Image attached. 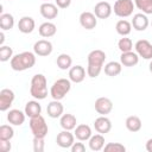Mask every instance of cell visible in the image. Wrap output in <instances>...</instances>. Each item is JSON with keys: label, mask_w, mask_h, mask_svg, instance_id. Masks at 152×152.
Returning a JSON list of instances; mask_svg holds the SVG:
<instances>
[{"label": "cell", "mask_w": 152, "mask_h": 152, "mask_svg": "<svg viewBox=\"0 0 152 152\" xmlns=\"http://www.w3.org/2000/svg\"><path fill=\"white\" fill-rule=\"evenodd\" d=\"M104 59H106L104 51H102L100 49H96V50L90 51L88 53V57H87V61H88L87 75L89 77H91V78H96L100 75L101 70H102Z\"/></svg>", "instance_id": "6da1fadb"}, {"label": "cell", "mask_w": 152, "mask_h": 152, "mask_svg": "<svg viewBox=\"0 0 152 152\" xmlns=\"http://www.w3.org/2000/svg\"><path fill=\"white\" fill-rule=\"evenodd\" d=\"M120 63H121L124 66H127V68L134 66V65H137V64L139 63V55H138L137 52H133V51L121 52Z\"/></svg>", "instance_id": "44dd1931"}, {"label": "cell", "mask_w": 152, "mask_h": 152, "mask_svg": "<svg viewBox=\"0 0 152 152\" xmlns=\"http://www.w3.org/2000/svg\"><path fill=\"white\" fill-rule=\"evenodd\" d=\"M12 57H13V49L7 45H1L0 46V61L7 62V61H11Z\"/></svg>", "instance_id": "e575fe53"}, {"label": "cell", "mask_w": 152, "mask_h": 152, "mask_svg": "<svg viewBox=\"0 0 152 152\" xmlns=\"http://www.w3.org/2000/svg\"><path fill=\"white\" fill-rule=\"evenodd\" d=\"M38 32L42 37L44 38H50V37H53L57 32V26L51 23V21H45L43 24H40V26L38 27Z\"/></svg>", "instance_id": "cb8c5ba5"}, {"label": "cell", "mask_w": 152, "mask_h": 152, "mask_svg": "<svg viewBox=\"0 0 152 152\" xmlns=\"http://www.w3.org/2000/svg\"><path fill=\"white\" fill-rule=\"evenodd\" d=\"M80 24L83 28L86 30H93L96 27L97 25V17L93 13V12H88L84 11L80 14Z\"/></svg>", "instance_id": "8fae6325"}, {"label": "cell", "mask_w": 152, "mask_h": 152, "mask_svg": "<svg viewBox=\"0 0 152 152\" xmlns=\"http://www.w3.org/2000/svg\"><path fill=\"white\" fill-rule=\"evenodd\" d=\"M28 125H30V129H31L33 137L45 138L48 135L49 127H48V124H46L45 119L42 115L30 118V124Z\"/></svg>", "instance_id": "5b68a950"}, {"label": "cell", "mask_w": 152, "mask_h": 152, "mask_svg": "<svg viewBox=\"0 0 152 152\" xmlns=\"http://www.w3.org/2000/svg\"><path fill=\"white\" fill-rule=\"evenodd\" d=\"M132 24V27L135 30V31H145L148 25H150V21H148V18L145 13H137L133 15V19L131 21Z\"/></svg>", "instance_id": "9a60e30c"}, {"label": "cell", "mask_w": 152, "mask_h": 152, "mask_svg": "<svg viewBox=\"0 0 152 152\" xmlns=\"http://www.w3.org/2000/svg\"><path fill=\"white\" fill-rule=\"evenodd\" d=\"M115 30H116V32H118L120 36L126 37V36H128V34L131 33V31H132V24H131L128 20L121 19V20H119V21L116 23Z\"/></svg>", "instance_id": "f546056e"}, {"label": "cell", "mask_w": 152, "mask_h": 152, "mask_svg": "<svg viewBox=\"0 0 152 152\" xmlns=\"http://www.w3.org/2000/svg\"><path fill=\"white\" fill-rule=\"evenodd\" d=\"M86 78V69L82 65H74L69 69V80L74 83H81Z\"/></svg>", "instance_id": "ffe728a7"}, {"label": "cell", "mask_w": 152, "mask_h": 152, "mask_svg": "<svg viewBox=\"0 0 152 152\" xmlns=\"http://www.w3.org/2000/svg\"><path fill=\"white\" fill-rule=\"evenodd\" d=\"M4 42H5V33L1 30V32H0V45H4Z\"/></svg>", "instance_id": "b9f144b4"}, {"label": "cell", "mask_w": 152, "mask_h": 152, "mask_svg": "<svg viewBox=\"0 0 152 152\" xmlns=\"http://www.w3.org/2000/svg\"><path fill=\"white\" fill-rule=\"evenodd\" d=\"M94 106H95V110L100 115H107L113 109V102H112V100L108 99V97H104V96L96 99Z\"/></svg>", "instance_id": "7c38bea8"}, {"label": "cell", "mask_w": 152, "mask_h": 152, "mask_svg": "<svg viewBox=\"0 0 152 152\" xmlns=\"http://www.w3.org/2000/svg\"><path fill=\"white\" fill-rule=\"evenodd\" d=\"M121 70H122V64L120 62L112 61L104 65V74L109 77H115V76L120 75Z\"/></svg>", "instance_id": "4316f807"}, {"label": "cell", "mask_w": 152, "mask_h": 152, "mask_svg": "<svg viewBox=\"0 0 152 152\" xmlns=\"http://www.w3.org/2000/svg\"><path fill=\"white\" fill-rule=\"evenodd\" d=\"M134 5L146 15L152 14V0H134Z\"/></svg>", "instance_id": "1f68e13d"}, {"label": "cell", "mask_w": 152, "mask_h": 152, "mask_svg": "<svg viewBox=\"0 0 152 152\" xmlns=\"http://www.w3.org/2000/svg\"><path fill=\"white\" fill-rule=\"evenodd\" d=\"M88 141H89V148L91 151H95V152L96 151H101L104 147V142H106L104 141V137L101 133L91 135Z\"/></svg>", "instance_id": "484cf974"}, {"label": "cell", "mask_w": 152, "mask_h": 152, "mask_svg": "<svg viewBox=\"0 0 152 152\" xmlns=\"http://www.w3.org/2000/svg\"><path fill=\"white\" fill-rule=\"evenodd\" d=\"M52 50H53L52 43L50 40H46V39L37 40L33 44V52L37 56H40V57H46V56L51 55Z\"/></svg>", "instance_id": "ba28073f"}, {"label": "cell", "mask_w": 152, "mask_h": 152, "mask_svg": "<svg viewBox=\"0 0 152 152\" xmlns=\"http://www.w3.org/2000/svg\"><path fill=\"white\" fill-rule=\"evenodd\" d=\"M26 114L20 109H10L7 113V121L13 126H21L25 122Z\"/></svg>", "instance_id": "e0dca14e"}, {"label": "cell", "mask_w": 152, "mask_h": 152, "mask_svg": "<svg viewBox=\"0 0 152 152\" xmlns=\"http://www.w3.org/2000/svg\"><path fill=\"white\" fill-rule=\"evenodd\" d=\"M43 1H45V2H49V1H50V0H43Z\"/></svg>", "instance_id": "ee69618b"}, {"label": "cell", "mask_w": 152, "mask_h": 152, "mask_svg": "<svg viewBox=\"0 0 152 152\" xmlns=\"http://www.w3.org/2000/svg\"><path fill=\"white\" fill-rule=\"evenodd\" d=\"M30 94L36 100H44L48 96V80L43 74H36L31 78Z\"/></svg>", "instance_id": "3957f363"}, {"label": "cell", "mask_w": 152, "mask_h": 152, "mask_svg": "<svg viewBox=\"0 0 152 152\" xmlns=\"http://www.w3.org/2000/svg\"><path fill=\"white\" fill-rule=\"evenodd\" d=\"M125 125H126V128H127L129 132L135 133V132H139V131L141 129L142 122H141V120H140L139 116H137V115H131V116H128V118L126 119Z\"/></svg>", "instance_id": "83f0119b"}, {"label": "cell", "mask_w": 152, "mask_h": 152, "mask_svg": "<svg viewBox=\"0 0 152 152\" xmlns=\"http://www.w3.org/2000/svg\"><path fill=\"white\" fill-rule=\"evenodd\" d=\"M103 150L106 152H125L126 147L120 142H108L104 145Z\"/></svg>", "instance_id": "d590c367"}, {"label": "cell", "mask_w": 152, "mask_h": 152, "mask_svg": "<svg viewBox=\"0 0 152 152\" xmlns=\"http://www.w3.org/2000/svg\"><path fill=\"white\" fill-rule=\"evenodd\" d=\"M148 70H150V72H152V59H151V62H150V65H148Z\"/></svg>", "instance_id": "7bdbcfd3"}, {"label": "cell", "mask_w": 152, "mask_h": 152, "mask_svg": "<svg viewBox=\"0 0 152 152\" xmlns=\"http://www.w3.org/2000/svg\"><path fill=\"white\" fill-rule=\"evenodd\" d=\"M14 26V17L11 13H1L0 14V27L2 31H7L13 28Z\"/></svg>", "instance_id": "f1b7e54d"}, {"label": "cell", "mask_w": 152, "mask_h": 152, "mask_svg": "<svg viewBox=\"0 0 152 152\" xmlns=\"http://www.w3.org/2000/svg\"><path fill=\"white\" fill-rule=\"evenodd\" d=\"M75 138L78 139L80 141H86V140H89L90 137L93 135L91 133V128L90 126L86 125V124H81V125H77L75 127Z\"/></svg>", "instance_id": "7402d4cb"}, {"label": "cell", "mask_w": 152, "mask_h": 152, "mask_svg": "<svg viewBox=\"0 0 152 152\" xmlns=\"http://www.w3.org/2000/svg\"><path fill=\"white\" fill-rule=\"evenodd\" d=\"M36 27V23H34V19L32 17H28V15H25V17H21L19 19V23H18V28L21 33H25V34H28L31 32H33Z\"/></svg>", "instance_id": "d6986e66"}, {"label": "cell", "mask_w": 152, "mask_h": 152, "mask_svg": "<svg viewBox=\"0 0 152 152\" xmlns=\"http://www.w3.org/2000/svg\"><path fill=\"white\" fill-rule=\"evenodd\" d=\"M71 89V81L69 78H58L50 88V95L53 100H63Z\"/></svg>", "instance_id": "277c9868"}, {"label": "cell", "mask_w": 152, "mask_h": 152, "mask_svg": "<svg viewBox=\"0 0 152 152\" xmlns=\"http://www.w3.org/2000/svg\"><path fill=\"white\" fill-rule=\"evenodd\" d=\"M39 12H40V14H42L43 18H45L48 20H51V19L57 18V15H58V7L55 4L44 2V4L40 5Z\"/></svg>", "instance_id": "5bb4252c"}, {"label": "cell", "mask_w": 152, "mask_h": 152, "mask_svg": "<svg viewBox=\"0 0 152 152\" xmlns=\"http://www.w3.org/2000/svg\"><path fill=\"white\" fill-rule=\"evenodd\" d=\"M56 142L62 148H70L72 146V144L75 142V134L68 129H63L62 132H59L57 134Z\"/></svg>", "instance_id": "30bf717a"}, {"label": "cell", "mask_w": 152, "mask_h": 152, "mask_svg": "<svg viewBox=\"0 0 152 152\" xmlns=\"http://www.w3.org/2000/svg\"><path fill=\"white\" fill-rule=\"evenodd\" d=\"M135 52L144 59H152V44L147 39H139L134 45Z\"/></svg>", "instance_id": "52a82bcc"}, {"label": "cell", "mask_w": 152, "mask_h": 152, "mask_svg": "<svg viewBox=\"0 0 152 152\" xmlns=\"http://www.w3.org/2000/svg\"><path fill=\"white\" fill-rule=\"evenodd\" d=\"M12 148V145L10 140H0V151L1 152H10Z\"/></svg>", "instance_id": "74e56055"}, {"label": "cell", "mask_w": 152, "mask_h": 152, "mask_svg": "<svg viewBox=\"0 0 152 152\" xmlns=\"http://www.w3.org/2000/svg\"><path fill=\"white\" fill-rule=\"evenodd\" d=\"M44 148H45L44 138L33 137V151H34V152H43Z\"/></svg>", "instance_id": "8d00e7d4"}, {"label": "cell", "mask_w": 152, "mask_h": 152, "mask_svg": "<svg viewBox=\"0 0 152 152\" xmlns=\"http://www.w3.org/2000/svg\"><path fill=\"white\" fill-rule=\"evenodd\" d=\"M56 64L61 70H68L72 65V58L68 53H61L56 59Z\"/></svg>", "instance_id": "4dcf8cb0"}, {"label": "cell", "mask_w": 152, "mask_h": 152, "mask_svg": "<svg viewBox=\"0 0 152 152\" xmlns=\"http://www.w3.org/2000/svg\"><path fill=\"white\" fill-rule=\"evenodd\" d=\"M39 100H31L28 101L26 104H25V108H24V112L26 114V116L28 118H34V116H38L40 115L42 113V106L40 103L38 102Z\"/></svg>", "instance_id": "603a6c76"}, {"label": "cell", "mask_w": 152, "mask_h": 152, "mask_svg": "<svg viewBox=\"0 0 152 152\" xmlns=\"http://www.w3.org/2000/svg\"><path fill=\"white\" fill-rule=\"evenodd\" d=\"M112 12L113 8L107 1H100L94 6V14L97 17V19H107L110 17Z\"/></svg>", "instance_id": "4fadbf2b"}, {"label": "cell", "mask_w": 152, "mask_h": 152, "mask_svg": "<svg viewBox=\"0 0 152 152\" xmlns=\"http://www.w3.org/2000/svg\"><path fill=\"white\" fill-rule=\"evenodd\" d=\"M36 56L37 55L31 51H24V52L17 53L10 61L11 68L14 71H24V70L31 69L36 64Z\"/></svg>", "instance_id": "7a4b0ae2"}, {"label": "cell", "mask_w": 152, "mask_h": 152, "mask_svg": "<svg viewBox=\"0 0 152 152\" xmlns=\"http://www.w3.org/2000/svg\"><path fill=\"white\" fill-rule=\"evenodd\" d=\"M63 112H64V107L59 100H52L51 102L48 103L46 113L50 118H52V119L61 118L63 115Z\"/></svg>", "instance_id": "2e32d148"}, {"label": "cell", "mask_w": 152, "mask_h": 152, "mask_svg": "<svg viewBox=\"0 0 152 152\" xmlns=\"http://www.w3.org/2000/svg\"><path fill=\"white\" fill-rule=\"evenodd\" d=\"M146 150L148 152H152V138H150L147 141H146Z\"/></svg>", "instance_id": "60d3db41"}, {"label": "cell", "mask_w": 152, "mask_h": 152, "mask_svg": "<svg viewBox=\"0 0 152 152\" xmlns=\"http://www.w3.org/2000/svg\"><path fill=\"white\" fill-rule=\"evenodd\" d=\"M77 120H76V116L70 114V113H66V114H63L59 119V125L63 129H68V131H72L75 129V127L77 126Z\"/></svg>", "instance_id": "d4e9b609"}, {"label": "cell", "mask_w": 152, "mask_h": 152, "mask_svg": "<svg viewBox=\"0 0 152 152\" xmlns=\"http://www.w3.org/2000/svg\"><path fill=\"white\" fill-rule=\"evenodd\" d=\"M118 48L121 52H128V51H132L133 49V42L131 38H127V37H122L119 39L118 42Z\"/></svg>", "instance_id": "836d02e7"}, {"label": "cell", "mask_w": 152, "mask_h": 152, "mask_svg": "<svg viewBox=\"0 0 152 152\" xmlns=\"http://www.w3.org/2000/svg\"><path fill=\"white\" fill-rule=\"evenodd\" d=\"M55 2L59 8H68L71 5V0H55Z\"/></svg>", "instance_id": "ab89813d"}, {"label": "cell", "mask_w": 152, "mask_h": 152, "mask_svg": "<svg viewBox=\"0 0 152 152\" xmlns=\"http://www.w3.org/2000/svg\"><path fill=\"white\" fill-rule=\"evenodd\" d=\"M71 152H84L86 151V146L83 142H74L72 146L70 147Z\"/></svg>", "instance_id": "f35d334b"}, {"label": "cell", "mask_w": 152, "mask_h": 152, "mask_svg": "<svg viewBox=\"0 0 152 152\" xmlns=\"http://www.w3.org/2000/svg\"><path fill=\"white\" fill-rule=\"evenodd\" d=\"M134 2L132 0H116L114 2V14L120 18H127L133 14L134 10Z\"/></svg>", "instance_id": "8992f818"}, {"label": "cell", "mask_w": 152, "mask_h": 152, "mask_svg": "<svg viewBox=\"0 0 152 152\" xmlns=\"http://www.w3.org/2000/svg\"><path fill=\"white\" fill-rule=\"evenodd\" d=\"M151 26H152V21H151Z\"/></svg>", "instance_id": "f6af8a7d"}, {"label": "cell", "mask_w": 152, "mask_h": 152, "mask_svg": "<svg viewBox=\"0 0 152 152\" xmlns=\"http://www.w3.org/2000/svg\"><path fill=\"white\" fill-rule=\"evenodd\" d=\"M14 137V129L10 125H1L0 126V140H11Z\"/></svg>", "instance_id": "d6a6232c"}, {"label": "cell", "mask_w": 152, "mask_h": 152, "mask_svg": "<svg viewBox=\"0 0 152 152\" xmlns=\"http://www.w3.org/2000/svg\"><path fill=\"white\" fill-rule=\"evenodd\" d=\"M14 99H15V95L12 89H8V88L1 89L0 90V110L1 112L8 110L10 107L12 106Z\"/></svg>", "instance_id": "9c48e42d"}, {"label": "cell", "mask_w": 152, "mask_h": 152, "mask_svg": "<svg viewBox=\"0 0 152 152\" xmlns=\"http://www.w3.org/2000/svg\"><path fill=\"white\" fill-rule=\"evenodd\" d=\"M94 127H95V131L97 133L106 134V133H108L112 129V121L106 115H101L97 119H95Z\"/></svg>", "instance_id": "ac0fdd59"}, {"label": "cell", "mask_w": 152, "mask_h": 152, "mask_svg": "<svg viewBox=\"0 0 152 152\" xmlns=\"http://www.w3.org/2000/svg\"><path fill=\"white\" fill-rule=\"evenodd\" d=\"M8 1H12V0H8Z\"/></svg>", "instance_id": "bcb514c9"}]
</instances>
